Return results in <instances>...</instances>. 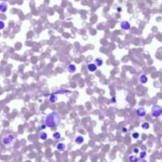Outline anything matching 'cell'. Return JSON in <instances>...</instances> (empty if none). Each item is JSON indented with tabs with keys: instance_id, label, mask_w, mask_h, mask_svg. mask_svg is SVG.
I'll list each match as a JSON object with an SVG mask.
<instances>
[{
	"instance_id": "obj_5",
	"label": "cell",
	"mask_w": 162,
	"mask_h": 162,
	"mask_svg": "<svg viewBox=\"0 0 162 162\" xmlns=\"http://www.w3.org/2000/svg\"><path fill=\"white\" fill-rule=\"evenodd\" d=\"M120 27H121V29H123V30H129L130 29V22L127 21H123L120 23Z\"/></svg>"
},
{
	"instance_id": "obj_13",
	"label": "cell",
	"mask_w": 162,
	"mask_h": 162,
	"mask_svg": "<svg viewBox=\"0 0 162 162\" xmlns=\"http://www.w3.org/2000/svg\"><path fill=\"white\" fill-rule=\"evenodd\" d=\"M39 138H40V140L46 141L47 139H48V134H47L46 132H44V131L40 132V134H39Z\"/></svg>"
},
{
	"instance_id": "obj_2",
	"label": "cell",
	"mask_w": 162,
	"mask_h": 162,
	"mask_svg": "<svg viewBox=\"0 0 162 162\" xmlns=\"http://www.w3.org/2000/svg\"><path fill=\"white\" fill-rule=\"evenodd\" d=\"M151 115L155 118L160 117L162 115V107L160 105H154L151 109Z\"/></svg>"
},
{
	"instance_id": "obj_9",
	"label": "cell",
	"mask_w": 162,
	"mask_h": 162,
	"mask_svg": "<svg viewBox=\"0 0 162 162\" xmlns=\"http://www.w3.org/2000/svg\"><path fill=\"white\" fill-rule=\"evenodd\" d=\"M56 149H57V150H58V151L62 152L66 150V145H65L63 142H58L57 143V145H56Z\"/></svg>"
},
{
	"instance_id": "obj_12",
	"label": "cell",
	"mask_w": 162,
	"mask_h": 162,
	"mask_svg": "<svg viewBox=\"0 0 162 162\" xmlns=\"http://www.w3.org/2000/svg\"><path fill=\"white\" fill-rule=\"evenodd\" d=\"M67 71H68L69 73L74 74L76 71V66L74 64H70L68 67H67Z\"/></svg>"
},
{
	"instance_id": "obj_10",
	"label": "cell",
	"mask_w": 162,
	"mask_h": 162,
	"mask_svg": "<svg viewBox=\"0 0 162 162\" xmlns=\"http://www.w3.org/2000/svg\"><path fill=\"white\" fill-rule=\"evenodd\" d=\"M57 100H58L57 96H56V94H55L54 93H52L50 96H49V101H50L51 103H52V104L55 103L56 101H57Z\"/></svg>"
},
{
	"instance_id": "obj_3",
	"label": "cell",
	"mask_w": 162,
	"mask_h": 162,
	"mask_svg": "<svg viewBox=\"0 0 162 162\" xmlns=\"http://www.w3.org/2000/svg\"><path fill=\"white\" fill-rule=\"evenodd\" d=\"M13 140H14V136L12 134H6L3 138V143L4 145L6 146H10L11 144L13 143Z\"/></svg>"
},
{
	"instance_id": "obj_27",
	"label": "cell",
	"mask_w": 162,
	"mask_h": 162,
	"mask_svg": "<svg viewBox=\"0 0 162 162\" xmlns=\"http://www.w3.org/2000/svg\"><path fill=\"white\" fill-rule=\"evenodd\" d=\"M161 156H162V150H161Z\"/></svg>"
},
{
	"instance_id": "obj_25",
	"label": "cell",
	"mask_w": 162,
	"mask_h": 162,
	"mask_svg": "<svg viewBox=\"0 0 162 162\" xmlns=\"http://www.w3.org/2000/svg\"><path fill=\"white\" fill-rule=\"evenodd\" d=\"M117 11L118 12H122V7H117Z\"/></svg>"
},
{
	"instance_id": "obj_1",
	"label": "cell",
	"mask_w": 162,
	"mask_h": 162,
	"mask_svg": "<svg viewBox=\"0 0 162 162\" xmlns=\"http://www.w3.org/2000/svg\"><path fill=\"white\" fill-rule=\"evenodd\" d=\"M60 123H61V117L57 112H53L47 115L45 118V125L47 126V127H56L60 124Z\"/></svg>"
},
{
	"instance_id": "obj_22",
	"label": "cell",
	"mask_w": 162,
	"mask_h": 162,
	"mask_svg": "<svg viewBox=\"0 0 162 162\" xmlns=\"http://www.w3.org/2000/svg\"><path fill=\"white\" fill-rule=\"evenodd\" d=\"M133 153H134V154H138L140 153V151H139L138 148H134V149H133Z\"/></svg>"
},
{
	"instance_id": "obj_11",
	"label": "cell",
	"mask_w": 162,
	"mask_h": 162,
	"mask_svg": "<svg viewBox=\"0 0 162 162\" xmlns=\"http://www.w3.org/2000/svg\"><path fill=\"white\" fill-rule=\"evenodd\" d=\"M76 144H78V145H81V144H82L84 142V138H83V136H81V135H78L75 138V139Z\"/></svg>"
},
{
	"instance_id": "obj_15",
	"label": "cell",
	"mask_w": 162,
	"mask_h": 162,
	"mask_svg": "<svg viewBox=\"0 0 162 162\" xmlns=\"http://www.w3.org/2000/svg\"><path fill=\"white\" fill-rule=\"evenodd\" d=\"M103 62H104V61H103V59L100 58H96L95 59V64L97 66H101L103 65Z\"/></svg>"
},
{
	"instance_id": "obj_19",
	"label": "cell",
	"mask_w": 162,
	"mask_h": 162,
	"mask_svg": "<svg viewBox=\"0 0 162 162\" xmlns=\"http://www.w3.org/2000/svg\"><path fill=\"white\" fill-rule=\"evenodd\" d=\"M139 135H140V134H139L138 132H134V133L132 134V138L134 139H138L139 138Z\"/></svg>"
},
{
	"instance_id": "obj_26",
	"label": "cell",
	"mask_w": 162,
	"mask_h": 162,
	"mask_svg": "<svg viewBox=\"0 0 162 162\" xmlns=\"http://www.w3.org/2000/svg\"><path fill=\"white\" fill-rule=\"evenodd\" d=\"M140 162H147L146 161H145V160H142V161H141Z\"/></svg>"
},
{
	"instance_id": "obj_23",
	"label": "cell",
	"mask_w": 162,
	"mask_h": 162,
	"mask_svg": "<svg viewBox=\"0 0 162 162\" xmlns=\"http://www.w3.org/2000/svg\"><path fill=\"white\" fill-rule=\"evenodd\" d=\"M127 130H128L127 128L124 127H123L122 129H121V132H122L123 134H125V133H127Z\"/></svg>"
},
{
	"instance_id": "obj_8",
	"label": "cell",
	"mask_w": 162,
	"mask_h": 162,
	"mask_svg": "<svg viewBox=\"0 0 162 162\" xmlns=\"http://www.w3.org/2000/svg\"><path fill=\"white\" fill-rule=\"evenodd\" d=\"M8 9V5L6 3H0V12L1 13H6Z\"/></svg>"
},
{
	"instance_id": "obj_6",
	"label": "cell",
	"mask_w": 162,
	"mask_h": 162,
	"mask_svg": "<svg viewBox=\"0 0 162 162\" xmlns=\"http://www.w3.org/2000/svg\"><path fill=\"white\" fill-rule=\"evenodd\" d=\"M97 66L95 63H89L87 65V69L89 72H95L97 70Z\"/></svg>"
},
{
	"instance_id": "obj_24",
	"label": "cell",
	"mask_w": 162,
	"mask_h": 162,
	"mask_svg": "<svg viewBox=\"0 0 162 162\" xmlns=\"http://www.w3.org/2000/svg\"><path fill=\"white\" fill-rule=\"evenodd\" d=\"M111 102L112 103H116V96H113V97H112V99H111Z\"/></svg>"
},
{
	"instance_id": "obj_7",
	"label": "cell",
	"mask_w": 162,
	"mask_h": 162,
	"mask_svg": "<svg viewBox=\"0 0 162 162\" xmlns=\"http://www.w3.org/2000/svg\"><path fill=\"white\" fill-rule=\"evenodd\" d=\"M138 82L141 84H145L148 82V78L145 75H141L138 78Z\"/></svg>"
},
{
	"instance_id": "obj_4",
	"label": "cell",
	"mask_w": 162,
	"mask_h": 162,
	"mask_svg": "<svg viewBox=\"0 0 162 162\" xmlns=\"http://www.w3.org/2000/svg\"><path fill=\"white\" fill-rule=\"evenodd\" d=\"M135 112L137 116L140 117V118H142V117H145L146 116V111L144 108H138V109H136Z\"/></svg>"
},
{
	"instance_id": "obj_17",
	"label": "cell",
	"mask_w": 162,
	"mask_h": 162,
	"mask_svg": "<svg viewBox=\"0 0 162 162\" xmlns=\"http://www.w3.org/2000/svg\"><path fill=\"white\" fill-rule=\"evenodd\" d=\"M141 128H142V129H144V130H148V129H150V123H148V122H144V123H141Z\"/></svg>"
},
{
	"instance_id": "obj_16",
	"label": "cell",
	"mask_w": 162,
	"mask_h": 162,
	"mask_svg": "<svg viewBox=\"0 0 162 162\" xmlns=\"http://www.w3.org/2000/svg\"><path fill=\"white\" fill-rule=\"evenodd\" d=\"M52 138L55 139V140H58V139L61 138V134L58 131L54 132L53 134H52Z\"/></svg>"
},
{
	"instance_id": "obj_18",
	"label": "cell",
	"mask_w": 162,
	"mask_h": 162,
	"mask_svg": "<svg viewBox=\"0 0 162 162\" xmlns=\"http://www.w3.org/2000/svg\"><path fill=\"white\" fill-rule=\"evenodd\" d=\"M146 155H147V154H146L145 151H141L140 152V154H139V157H140L141 159H144L146 157Z\"/></svg>"
},
{
	"instance_id": "obj_20",
	"label": "cell",
	"mask_w": 162,
	"mask_h": 162,
	"mask_svg": "<svg viewBox=\"0 0 162 162\" xmlns=\"http://www.w3.org/2000/svg\"><path fill=\"white\" fill-rule=\"evenodd\" d=\"M71 91L69 90H65V89H63V90H59L58 92H55V93H54L55 94H62V93H70Z\"/></svg>"
},
{
	"instance_id": "obj_14",
	"label": "cell",
	"mask_w": 162,
	"mask_h": 162,
	"mask_svg": "<svg viewBox=\"0 0 162 162\" xmlns=\"http://www.w3.org/2000/svg\"><path fill=\"white\" fill-rule=\"evenodd\" d=\"M128 161L129 162H138V158L135 155H130L128 157Z\"/></svg>"
},
{
	"instance_id": "obj_21",
	"label": "cell",
	"mask_w": 162,
	"mask_h": 162,
	"mask_svg": "<svg viewBox=\"0 0 162 162\" xmlns=\"http://www.w3.org/2000/svg\"><path fill=\"white\" fill-rule=\"evenodd\" d=\"M5 28V22L0 20V30H3Z\"/></svg>"
}]
</instances>
